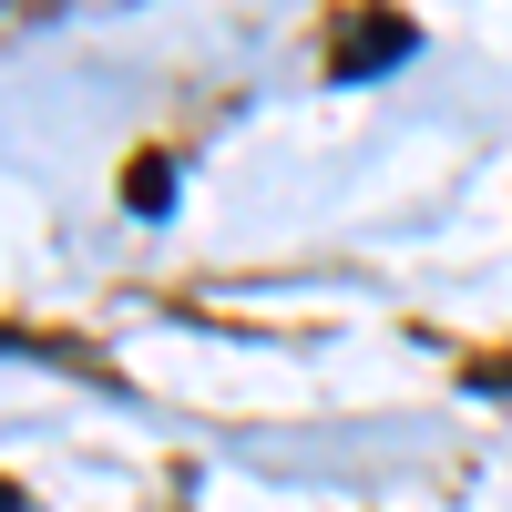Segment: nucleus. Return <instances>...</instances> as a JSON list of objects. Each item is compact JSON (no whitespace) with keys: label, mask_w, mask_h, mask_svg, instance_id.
I'll return each instance as SVG.
<instances>
[{"label":"nucleus","mask_w":512,"mask_h":512,"mask_svg":"<svg viewBox=\"0 0 512 512\" xmlns=\"http://www.w3.org/2000/svg\"><path fill=\"white\" fill-rule=\"evenodd\" d=\"M472 379H482V390H512V359H482Z\"/></svg>","instance_id":"nucleus-3"},{"label":"nucleus","mask_w":512,"mask_h":512,"mask_svg":"<svg viewBox=\"0 0 512 512\" xmlns=\"http://www.w3.org/2000/svg\"><path fill=\"white\" fill-rule=\"evenodd\" d=\"M0 512H21V492H11V482H0Z\"/></svg>","instance_id":"nucleus-4"},{"label":"nucleus","mask_w":512,"mask_h":512,"mask_svg":"<svg viewBox=\"0 0 512 512\" xmlns=\"http://www.w3.org/2000/svg\"><path fill=\"white\" fill-rule=\"evenodd\" d=\"M123 205H134V216H164V205H175V164H164V154H134V175H123Z\"/></svg>","instance_id":"nucleus-2"},{"label":"nucleus","mask_w":512,"mask_h":512,"mask_svg":"<svg viewBox=\"0 0 512 512\" xmlns=\"http://www.w3.org/2000/svg\"><path fill=\"white\" fill-rule=\"evenodd\" d=\"M400 52H420V31H410L400 11H369V21H349V31H338L328 72H338V82H369V72H390Z\"/></svg>","instance_id":"nucleus-1"}]
</instances>
